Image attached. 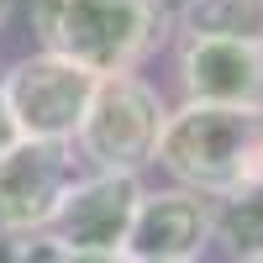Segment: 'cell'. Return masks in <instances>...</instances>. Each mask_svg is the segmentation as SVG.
<instances>
[{
  "mask_svg": "<svg viewBox=\"0 0 263 263\" xmlns=\"http://www.w3.org/2000/svg\"><path fill=\"white\" fill-rule=\"evenodd\" d=\"M168 0H32L42 53H58L95 79L137 74V63L168 42Z\"/></svg>",
  "mask_w": 263,
  "mask_h": 263,
  "instance_id": "obj_1",
  "label": "cell"
},
{
  "mask_svg": "<svg viewBox=\"0 0 263 263\" xmlns=\"http://www.w3.org/2000/svg\"><path fill=\"white\" fill-rule=\"evenodd\" d=\"M258 132H263V111L184 100L179 111H168L153 163L179 190L221 200L242 184H258Z\"/></svg>",
  "mask_w": 263,
  "mask_h": 263,
  "instance_id": "obj_2",
  "label": "cell"
},
{
  "mask_svg": "<svg viewBox=\"0 0 263 263\" xmlns=\"http://www.w3.org/2000/svg\"><path fill=\"white\" fill-rule=\"evenodd\" d=\"M163 121H168V105L142 74L95 79V95L74 132V153L90 174H132L137 179L158 153Z\"/></svg>",
  "mask_w": 263,
  "mask_h": 263,
  "instance_id": "obj_3",
  "label": "cell"
},
{
  "mask_svg": "<svg viewBox=\"0 0 263 263\" xmlns=\"http://www.w3.org/2000/svg\"><path fill=\"white\" fill-rule=\"evenodd\" d=\"M6 111L27 142H69L84 121V105L95 95V74L58 53H27L0 74Z\"/></svg>",
  "mask_w": 263,
  "mask_h": 263,
  "instance_id": "obj_4",
  "label": "cell"
},
{
  "mask_svg": "<svg viewBox=\"0 0 263 263\" xmlns=\"http://www.w3.org/2000/svg\"><path fill=\"white\" fill-rule=\"evenodd\" d=\"M79 153L69 142H27L0 153V242L42 237L53 227L63 195L79 179Z\"/></svg>",
  "mask_w": 263,
  "mask_h": 263,
  "instance_id": "obj_5",
  "label": "cell"
},
{
  "mask_svg": "<svg viewBox=\"0 0 263 263\" xmlns=\"http://www.w3.org/2000/svg\"><path fill=\"white\" fill-rule=\"evenodd\" d=\"M174 74H179L184 100H195V105H242V111H263V48H253V42L179 32Z\"/></svg>",
  "mask_w": 263,
  "mask_h": 263,
  "instance_id": "obj_6",
  "label": "cell"
},
{
  "mask_svg": "<svg viewBox=\"0 0 263 263\" xmlns=\"http://www.w3.org/2000/svg\"><path fill=\"white\" fill-rule=\"evenodd\" d=\"M137 205H142V179H132V174H79L74 190L63 195L48 237L63 248L126 253Z\"/></svg>",
  "mask_w": 263,
  "mask_h": 263,
  "instance_id": "obj_7",
  "label": "cell"
},
{
  "mask_svg": "<svg viewBox=\"0 0 263 263\" xmlns=\"http://www.w3.org/2000/svg\"><path fill=\"white\" fill-rule=\"evenodd\" d=\"M216 242V200L195 190H142L137 221L126 237V258L147 263H200Z\"/></svg>",
  "mask_w": 263,
  "mask_h": 263,
  "instance_id": "obj_8",
  "label": "cell"
},
{
  "mask_svg": "<svg viewBox=\"0 0 263 263\" xmlns=\"http://www.w3.org/2000/svg\"><path fill=\"white\" fill-rule=\"evenodd\" d=\"M179 32L195 37H227L263 48V0H184Z\"/></svg>",
  "mask_w": 263,
  "mask_h": 263,
  "instance_id": "obj_9",
  "label": "cell"
},
{
  "mask_svg": "<svg viewBox=\"0 0 263 263\" xmlns=\"http://www.w3.org/2000/svg\"><path fill=\"white\" fill-rule=\"evenodd\" d=\"M216 242H227L237 263H263V179L216 200Z\"/></svg>",
  "mask_w": 263,
  "mask_h": 263,
  "instance_id": "obj_10",
  "label": "cell"
},
{
  "mask_svg": "<svg viewBox=\"0 0 263 263\" xmlns=\"http://www.w3.org/2000/svg\"><path fill=\"white\" fill-rule=\"evenodd\" d=\"M53 237H11V242H0V263H58L53 258Z\"/></svg>",
  "mask_w": 263,
  "mask_h": 263,
  "instance_id": "obj_11",
  "label": "cell"
},
{
  "mask_svg": "<svg viewBox=\"0 0 263 263\" xmlns=\"http://www.w3.org/2000/svg\"><path fill=\"white\" fill-rule=\"evenodd\" d=\"M58 253V263H126V253H95V248H63V242H53Z\"/></svg>",
  "mask_w": 263,
  "mask_h": 263,
  "instance_id": "obj_12",
  "label": "cell"
},
{
  "mask_svg": "<svg viewBox=\"0 0 263 263\" xmlns=\"http://www.w3.org/2000/svg\"><path fill=\"white\" fill-rule=\"evenodd\" d=\"M21 142V132H16V121H11V111H6V90H0V153H11Z\"/></svg>",
  "mask_w": 263,
  "mask_h": 263,
  "instance_id": "obj_13",
  "label": "cell"
},
{
  "mask_svg": "<svg viewBox=\"0 0 263 263\" xmlns=\"http://www.w3.org/2000/svg\"><path fill=\"white\" fill-rule=\"evenodd\" d=\"M11 6H16V0H0V27H6V21H11Z\"/></svg>",
  "mask_w": 263,
  "mask_h": 263,
  "instance_id": "obj_14",
  "label": "cell"
},
{
  "mask_svg": "<svg viewBox=\"0 0 263 263\" xmlns=\"http://www.w3.org/2000/svg\"><path fill=\"white\" fill-rule=\"evenodd\" d=\"M258 179H263V132H258Z\"/></svg>",
  "mask_w": 263,
  "mask_h": 263,
  "instance_id": "obj_15",
  "label": "cell"
},
{
  "mask_svg": "<svg viewBox=\"0 0 263 263\" xmlns=\"http://www.w3.org/2000/svg\"><path fill=\"white\" fill-rule=\"evenodd\" d=\"M126 263H147V258H126Z\"/></svg>",
  "mask_w": 263,
  "mask_h": 263,
  "instance_id": "obj_16",
  "label": "cell"
},
{
  "mask_svg": "<svg viewBox=\"0 0 263 263\" xmlns=\"http://www.w3.org/2000/svg\"><path fill=\"white\" fill-rule=\"evenodd\" d=\"M253 263H258V258H253Z\"/></svg>",
  "mask_w": 263,
  "mask_h": 263,
  "instance_id": "obj_17",
  "label": "cell"
}]
</instances>
